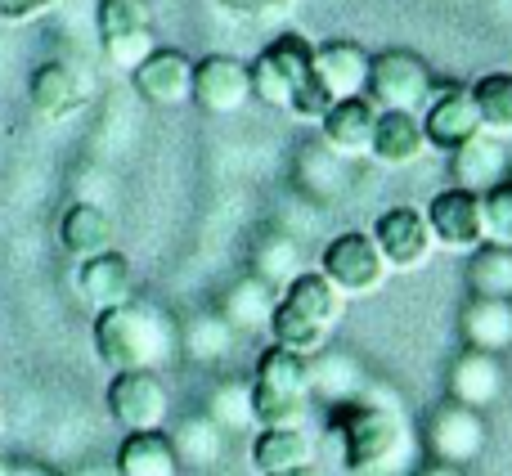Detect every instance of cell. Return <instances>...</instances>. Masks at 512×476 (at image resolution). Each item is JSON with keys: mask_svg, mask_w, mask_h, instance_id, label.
Instances as JSON below:
<instances>
[{"mask_svg": "<svg viewBox=\"0 0 512 476\" xmlns=\"http://www.w3.org/2000/svg\"><path fill=\"white\" fill-rule=\"evenodd\" d=\"M328 436L342 450V468L351 476H405L414 459V436L391 396L373 382L360 400L328 405Z\"/></svg>", "mask_w": 512, "mask_h": 476, "instance_id": "6da1fadb", "label": "cell"}, {"mask_svg": "<svg viewBox=\"0 0 512 476\" xmlns=\"http://www.w3.org/2000/svg\"><path fill=\"white\" fill-rule=\"evenodd\" d=\"M252 68V99L270 108H283L297 122H324L333 99L324 95L315 77V41L301 32H279L261 54L248 63Z\"/></svg>", "mask_w": 512, "mask_h": 476, "instance_id": "7a4b0ae2", "label": "cell"}, {"mask_svg": "<svg viewBox=\"0 0 512 476\" xmlns=\"http://www.w3.org/2000/svg\"><path fill=\"white\" fill-rule=\"evenodd\" d=\"M90 342H95V355L108 364L113 373L126 369H153L176 355L180 333L171 328V319L162 315L149 301H122V306L95 310V324H90Z\"/></svg>", "mask_w": 512, "mask_h": 476, "instance_id": "3957f363", "label": "cell"}, {"mask_svg": "<svg viewBox=\"0 0 512 476\" xmlns=\"http://www.w3.org/2000/svg\"><path fill=\"white\" fill-rule=\"evenodd\" d=\"M346 315V297L324 279L319 270H301L288 288L279 292L274 301V315H270V342L274 346H288L297 355H319L333 337V328L342 324Z\"/></svg>", "mask_w": 512, "mask_h": 476, "instance_id": "277c9868", "label": "cell"}, {"mask_svg": "<svg viewBox=\"0 0 512 476\" xmlns=\"http://www.w3.org/2000/svg\"><path fill=\"white\" fill-rule=\"evenodd\" d=\"M310 360L288 346H265L252 369L256 427H306L310 414Z\"/></svg>", "mask_w": 512, "mask_h": 476, "instance_id": "5b68a950", "label": "cell"}, {"mask_svg": "<svg viewBox=\"0 0 512 476\" xmlns=\"http://www.w3.org/2000/svg\"><path fill=\"white\" fill-rule=\"evenodd\" d=\"M319 274L351 301V297H373V292L391 279V265L382 261L369 230H346L324 243V252H319Z\"/></svg>", "mask_w": 512, "mask_h": 476, "instance_id": "8992f818", "label": "cell"}, {"mask_svg": "<svg viewBox=\"0 0 512 476\" xmlns=\"http://www.w3.org/2000/svg\"><path fill=\"white\" fill-rule=\"evenodd\" d=\"M436 90V77L423 54L414 50H382L369 63V99L387 113H423Z\"/></svg>", "mask_w": 512, "mask_h": 476, "instance_id": "52a82bcc", "label": "cell"}, {"mask_svg": "<svg viewBox=\"0 0 512 476\" xmlns=\"http://www.w3.org/2000/svg\"><path fill=\"white\" fill-rule=\"evenodd\" d=\"M95 32H99V45H104V59L126 72H135L158 50V45H153V5L149 0H99Z\"/></svg>", "mask_w": 512, "mask_h": 476, "instance_id": "ba28073f", "label": "cell"}, {"mask_svg": "<svg viewBox=\"0 0 512 476\" xmlns=\"http://www.w3.org/2000/svg\"><path fill=\"white\" fill-rule=\"evenodd\" d=\"M423 441H427L432 463H445V468H468V463L481 459V450H486V441H490L486 414L445 396L441 405L427 414Z\"/></svg>", "mask_w": 512, "mask_h": 476, "instance_id": "9c48e42d", "label": "cell"}, {"mask_svg": "<svg viewBox=\"0 0 512 476\" xmlns=\"http://www.w3.org/2000/svg\"><path fill=\"white\" fill-rule=\"evenodd\" d=\"M104 400H108V418L122 432H162L171 418V391L153 369L113 373Z\"/></svg>", "mask_w": 512, "mask_h": 476, "instance_id": "30bf717a", "label": "cell"}, {"mask_svg": "<svg viewBox=\"0 0 512 476\" xmlns=\"http://www.w3.org/2000/svg\"><path fill=\"white\" fill-rule=\"evenodd\" d=\"M427 225H432V238L436 247L445 252H459V256H472L481 243H490L486 234V203L481 194H468V189L450 185L427 203Z\"/></svg>", "mask_w": 512, "mask_h": 476, "instance_id": "8fae6325", "label": "cell"}, {"mask_svg": "<svg viewBox=\"0 0 512 476\" xmlns=\"http://www.w3.org/2000/svg\"><path fill=\"white\" fill-rule=\"evenodd\" d=\"M373 243H378L382 261L391 270L409 274V270H423L436 252V238H432V225L418 207H387V212L373 221Z\"/></svg>", "mask_w": 512, "mask_h": 476, "instance_id": "7c38bea8", "label": "cell"}, {"mask_svg": "<svg viewBox=\"0 0 512 476\" xmlns=\"http://www.w3.org/2000/svg\"><path fill=\"white\" fill-rule=\"evenodd\" d=\"M194 99L203 113L230 117L252 99V68L234 54H203L194 59Z\"/></svg>", "mask_w": 512, "mask_h": 476, "instance_id": "4fadbf2b", "label": "cell"}, {"mask_svg": "<svg viewBox=\"0 0 512 476\" xmlns=\"http://www.w3.org/2000/svg\"><path fill=\"white\" fill-rule=\"evenodd\" d=\"M418 117H423L427 144L441 153H454L459 144H468L472 135H481V117H477V104H472V90L459 86V81L436 86Z\"/></svg>", "mask_w": 512, "mask_h": 476, "instance_id": "5bb4252c", "label": "cell"}, {"mask_svg": "<svg viewBox=\"0 0 512 476\" xmlns=\"http://www.w3.org/2000/svg\"><path fill=\"white\" fill-rule=\"evenodd\" d=\"M131 86L144 104L153 108H176V104H189L194 95V59L185 50H153L140 68L131 72Z\"/></svg>", "mask_w": 512, "mask_h": 476, "instance_id": "9a60e30c", "label": "cell"}, {"mask_svg": "<svg viewBox=\"0 0 512 476\" xmlns=\"http://www.w3.org/2000/svg\"><path fill=\"white\" fill-rule=\"evenodd\" d=\"M86 95H90L86 72L68 59L41 63V68L32 72V81H27V99H32V108L45 117V122H63V117H72L81 104H86Z\"/></svg>", "mask_w": 512, "mask_h": 476, "instance_id": "2e32d148", "label": "cell"}, {"mask_svg": "<svg viewBox=\"0 0 512 476\" xmlns=\"http://www.w3.org/2000/svg\"><path fill=\"white\" fill-rule=\"evenodd\" d=\"M369 63H373V54L355 41H319L315 45V77L333 104L369 95Z\"/></svg>", "mask_w": 512, "mask_h": 476, "instance_id": "e0dca14e", "label": "cell"}, {"mask_svg": "<svg viewBox=\"0 0 512 476\" xmlns=\"http://www.w3.org/2000/svg\"><path fill=\"white\" fill-rule=\"evenodd\" d=\"M450 176L459 189H468V194H490L495 185H504L512 176V153L508 144L499 140V135H472L468 144H459V149L450 153Z\"/></svg>", "mask_w": 512, "mask_h": 476, "instance_id": "ac0fdd59", "label": "cell"}, {"mask_svg": "<svg viewBox=\"0 0 512 476\" xmlns=\"http://www.w3.org/2000/svg\"><path fill=\"white\" fill-rule=\"evenodd\" d=\"M373 126H378V104L369 95L360 99H342L324 113L319 122V140L333 158H369L373 149Z\"/></svg>", "mask_w": 512, "mask_h": 476, "instance_id": "d6986e66", "label": "cell"}, {"mask_svg": "<svg viewBox=\"0 0 512 476\" xmlns=\"http://www.w3.org/2000/svg\"><path fill=\"white\" fill-rule=\"evenodd\" d=\"M445 396L486 414V409L504 396V364H499V355L472 351V346L463 355H454L450 378H445Z\"/></svg>", "mask_w": 512, "mask_h": 476, "instance_id": "ffe728a7", "label": "cell"}, {"mask_svg": "<svg viewBox=\"0 0 512 476\" xmlns=\"http://www.w3.org/2000/svg\"><path fill=\"white\" fill-rule=\"evenodd\" d=\"M248 459L256 476H279L315 463V441H310L306 427H256Z\"/></svg>", "mask_w": 512, "mask_h": 476, "instance_id": "44dd1931", "label": "cell"}, {"mask_svg": "<svg viewBox=\"0 0 512 476\" xmlns=\"http://www.w3.org/2000/svg\"><path fill=\"white\" fill-rule=\"evenodd\" d=\"M77 292L90 301L95 310H108V306H122V301L135 297V270L117 247L99 256H86L77 270Z\"/></svg>", "mask_w": 512, "mask_h": 476, "instance_id": "7402d4cb", "label": "cell"}, {"mask_svg": "<svg viewBox=\"0 0 512 476\" xmlns=\"http://www.w3.org/2000/svg\"><path fill=\"white\" fill-rule=\"evenodd\" d=\"M427 149H432V144H427L423 117L418 113H387V108H378L373 149H369L373 162H382V167H414Z\"/></svg>", "mask_w": 512, "mask_h": 476, "instance_id": "603a6c76", "label": "cell"}, {"mask_svg": "<svg viewBox=\"0 0 512 476\" xmlns=\"http://www.w3.org/2000/svg\"><path fill=\"white\" fill-rule=\"evenodd\" d=\"M373 387L369 369H364L355 355L346 351H319L310 355V396L324 400V405H342V400H360Z\"/></svg>", "mask_w": 512, "mask_h": 476, "instance_id": "cb8c5ba5", "label": "cell"}, {"mask_svg": "<svg viewBox=\"0 0 512 476\" xmlns=\"http://www.w3.org/2000/svg\"><path fill=\"white\" fill-rule=\"evenodd\" d=\"M459 333L472 351L504 355L512 346V301L504 297H472L459 315Z\"/></svg>", "mask_w": 512, "mask_h": 476, "instance_id": "d4e9b609", "label": "cell"}, {"mask_svg": "<svg viewBox=\"0 0 512 476\" xmlns=\"http://www.w3.org/2000/svg\"><path fill=\"white\" fill-rule=\"evenodd\" d=\"M59 247L77 261L108 252L113 247V216L99 203H68L59 216Z\"/></svg>", "mask_w": 512, "mask_h": 476, "instance_id": "484cf974", "label": "cell"}, {"mask_svg": "<svg viewBox=\"0 0 512 476\" xmlns=\"http://www.w3.org/2000/svg\"><path fill=\"white\" fill-rule=\"evenodd\" d=\"M117 476H180L176 445L167 432H126L117 450Z\"/></svg>", "mask_w": 512, "mask_h": 476, "instance_id": "4316f807", "label": "cell"}, {"mask_svg": "<svg viewBox=\"0 0 512 476\" xmlns=\"http://www.w3.org/2000/svg\"><path fill=\"white\" fill-rule=\"evenodd\" d=\"M274 301H279V292H274L270 283H261L256 274H248V279H239L221 297V319L234 333H261V328H270Z\"/></svg>", "mask_w": 512, "mask_h": 476, "instance_id": "83f0119b", "label": "cell"}, {"mask_svg": "<svg viewBox=\"0 0 512 476\" xmlns=\"http://www.w3.org/2000/svg\"><path fill=\"white\" fill-rule=\"evenodd\" d=\"M468 90H472V104H477L481 131L508 140L512 135V72H481Z\"/></svg>", "mask_w": 512, "mask_h": 476, "instance_id": "f1b7e54d", "label": "cell"}, {"mask_svg": "<svg viewBox=\"0 0 512 476\" xmlns=\"http://www.w3.org/2000/svg\"><path fill=\"white\" fill-rule=\"evenodd\" d=\"M171 445H176L180 468H212L225 454V432L207 414H194L171 432Z\"/></svg>", "mask_w": 512, "mask_h": 476, "instance_id": "f546056e", "label": "cell"}, {"mask_svg": "<svg viewBox=\"0 0 512 476\" xmlns=\"http://www.w3.org/2000/svg\"><path fill=\"white\" fill-rule=\"evenodd\" d=\"M252 274L261 283H270L274 292H283L301 274V247H297V238L270 230L261 243H256V252H252Z\"/></svg>", "mask_w": 512, "mask_h": 476, "instance_id": "4dcf8cb0", "label": "cell"}, {"mask_svg": "<svg viewBox=\"0 0 512 476\" xmlns=\"http://www.w3.org/2000/svg\"><path fill=\"white\" fill-rule=\"evenodd\" d=\"M468 288L472 297H504L512 301V247L481 243L468 256Z\"/></svg>", "mask_w": 512, "mask_h": 476, "instance_id": "1f68e13d", "label": "cell"}, {"mask_svg": "<svg viewBox=\"0 0 512 476\" xmlns=\"http://www.w3.org/2000/svg\"><path fill=\"white\" fill-rule=\"evenodd\" d=\"M207 418L230 432H256V414H252V382H221V387L207 396Z\"/></svg>", "mask_w": 512, "mask_h": 476, "instance_id": "d6a6232c", "label": "cell"}, {"mask_svg": "<svg viewBox=\"0 0 512 476\" xmlns=\"http://www.w3.org/2000/svg\"><path fill=\"white\" fill-rule=\"evenodd\" d=\"M185 351L194 355V360H221V355H230V346H234V328L225 324L221 315H203V319H194V324L185 328Z\"/></svg>", "mask_w": 512, "mask_h": 476, "instance_id": "836d02e7", "label": "cell"}, {"mask_svg": "<svg viewBox=\"0 0 512 476\" xmlns=\"http://www.w3.org/2000/svg\"><path fill=\"white\" fill-rule=\"evenodd\" d=\"M481 203H486V234H490V243L512 247V176L504 180V185L490 189V194H481Z\"/></svg>", "mask_w": 512, "mask_h": 476, "instance_id": "e575fe53", "label": "cell"}, {"mask_svg": "<svg viewBox=\"0 0 512 476\" xmlns=\"http://www.w3.org/2000/svg\"><path fill=\"white\" fill-rule=\"evenodd\" d=\"M225 14L248 18V23H274V18H288L297 0H216Z\"/></svg>", "mask_w": 512, "mask_h": 476, "instance_id": "d590c367", "label": "cell"}, {"mask_svg": "<svg viewBox=\"0 0 512 476\" xmlns=\"http://www.w3.org/2000/svg\"><path fill=\"white\" fill-rule=\"evenodd\" d=\"M59 0H0V18L5 23H32V18L50 14Z\"/></svg>", "mask_w": 512, "mask_h": 476, "instance_id": "8d00e7d4", "label": "cell"}, {"mask_svg": "<svg viewBox=\"0 0 512 476\" xmlns=\"http://www.w3.org/2000/svg\"><path fill=\"white\" fill-rule=\"evenodd\" d=\"M5 476H54V472H45L41 463H5Z\"/></svg>", "mask_w": 512, "mask_h": 476, "instance_id": "74e56055", "label": "cell"}, {"mask_svg": "<svg viewBox=\"0 0 512 476\" xmlns=\"http://www.w3.org/2000/svg\"><path fill=\"white\" fill-rule=\"evenodd\" d=\"M418 476H468V468H445V463H432V468H423Z\"/></svg>", "mask_w": 512, "mask_h": 476, "instance_id": "f35d334b", "label": "cell"}, {"mask_svg": "<svg viewBox=\"0 0 512 476\" xmlns=\"http://www.w3.org/2000/svg\"><path fill=\"white\" fill-rule=\"evenodd\" d=\"M279 476H324L315 468V463H306V468H292V472H279Z\"/></svg>", "mask_w": 512, "mask_h": 476, "instance_id": "ab89813d", "label": "cell"}, {"mask_svg": "<svg viewBox=\"0 0 512 476\" xmlns=\"http://www.w3.org/2000/svg\"><path fill=\"white\" fill-rule=\"evenodd\" d=\"M77 476H108V472H99V468H90V472H77Z\"/></svg>", "mask_w": 512, "mask_h": 476, "instance_id": "60d3db41", "label": "cell"}, {"mask_svg": "<svg viewBox=\"0 0 512 476\" xmlns=\"http://www.w3.org/2000/svg\"><path fill=\"white\" fill-rule=\"evenodd\" d=\"M0 476H5V463H0Z\"/></svg>", "mask_w": 512, "mask_h": 476, "instance_id": "b9f144b4", "label": "cell"}]
</instances>
